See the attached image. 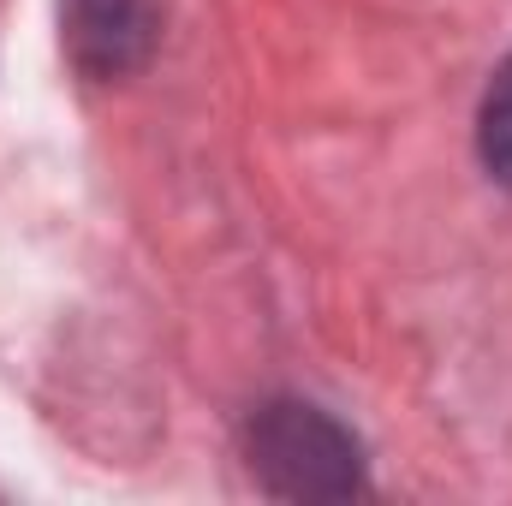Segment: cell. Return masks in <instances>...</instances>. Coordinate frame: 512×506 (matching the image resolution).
I'll use <instances>...</instances> for the list:
<instances>
[{"instance_id": "obj_1", "label": "cell", "mask_w": 512, "mask_h": 506, "mask_svg": "<svg viewBox=\"0 0 512 506\" xmlns=\"http://www.w3.org/2000/svg\"><path fill=\"white\" fill-rule=\"evenodd\" d=\"M251 471L280 501H346L364 489V453L346 423L304 399H268L245 435Z\"/></svg>"}, {"instance_id": "obj_3", "label": "cell", "mask_w": 512, "mask_h": 506, "mask_svg": "<svg viewBox=\"0 0 512 506\" xmlns=\"http://www.w3.org/2000/svg\"><path fill=\"white\" fill-rule=\"evenodd\" d=\"M477 149H483V167L512 191V54L501 60L489 96H483V114H477Z\"/></svg>"}, {"instance_id": "obj_2", "label": "cell", "mask_w": 512, "mask_h": 506, "mask_svg": "<svg viewBox=\"0 0 512 506\" xmlns=\"http://www.w3.org/2000/svg\"><path fill=\"white\" fill-rule=\"evenodd\" d=\"M66 48L90 78H126L161 36L155 0H66Z\"/></svg>"}]
</instances>
